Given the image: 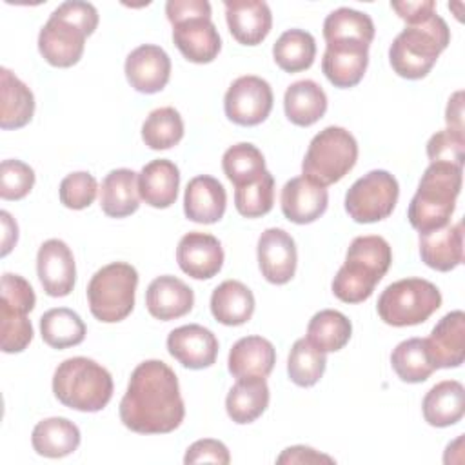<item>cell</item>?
<instances>
[{"label": "cell", "mask_w": 465, "mask_h": 465, "mask_svg": "<svg viewBox=\"0 0 465 465\" xmlns=\"http://www.w3.org/2000/svg\"><path fill=\"white\" fill-rule=\"evenodd\" d=\"M185 405L174 371L162 360H145L131 374L120 401L122 423L138 434H165L180 427Z\"/></svg>", "instance_id": "1"}, {"label": "cell", "mask_w": 465, "mask_h": 465, "mask_svg": "<svg viewBox=\"0 0 465 465\" xmlns=\"http://www.w3.org/2000/svg\"><path fill=\"white\" fill-rule=\"evenodd\" d=\"M98 25V11L89 2L60 4L38 35V51L54 67H71L84 54L85 38Z\"/></svg>", "instance_id": "2"}, {"label": "cell", "mask_w": 465, "mask_h": 465, "mask_svg": "<svg viewBox=\"0 0 465 465\" xmlns=\"http://www.w3.org/2000/svg\"><path fill=\"white\" fill-rule=\"evenodd\" d=\"M392 263V251L385 238L356 236L345 254V263L332 280V294L345 303H361L374 292Z\"/></svg>", "instance_id": "3"}, {"label": "cell", "mask_w": 465, "mask_h": 465, "mask_svg": "<svg viewBox=\"0 0 465 465\" xmlns=\"http://www.w3.org/2000/svg\"><path fill=\"white\" fill-rule=\"evenodd\" d=\"M450 42L447 22L436 13L425 22L407 25L389 47V62L394 73L407 80H420L430 73L438 56Z\"/></svg>", "instance_id": "4"}, {"label": "cell", "mask_w": 465, "mask_h": 465, "mask_svg": "<svg viewBox=\"0 0 465 465\" xmlns=\"http://www.w3.org/2000/svg\"><path fill=\"white\" fill-rule=\"evenodd\" d=\"M461 167L449 163H430L425 169L407 211L416 231L425 232L449 223L461 191Z\"/></svg>", "instance_id": "5"}, {"label": "cell", "mask_w": 465, "mask_h": 465, "mask_svg": "<svg viewBox=\"0 0 465 465\" xmlns=\"http://www.w3.org/2000/svg\"><path fill=\"white\" fill-rule=\"evenodd\" d=\"M56 400L80 412H98L113 398V378L105 367L85 356L64 360L53 374Z\"/></svg>", "instance_id": "6"}, {"label": "cell", "mask_w": 465, "mask_h": 465, "mask_svg": "<svg viewBox=\"0 0 465 465\" xmlns=\"http://www.w3.org/2000/svg\"><path fill=\"white\" fill-rule=\"evenodd\" d=\"M358 160L356 138L343 127L329 125L309 143L302 173L311 182L327 187L340 182Z\"/></svg>", "instance_id": "7"}, {"label": "cell", "mask_w": 465, "mask_h": 465, "mask_svg": "<svg viewBox=\"0 0 465 465\" xmlns=\"http://www.w3.org/2000/svg\"><path fill=\"white\" fill-rule=\"evenodd\" d=\"M138 272L131 263L113 262L98 269L87 285L91 314L104 323L125 320L134 307Z\"/></svg>", "instance_id": "8"}, {"label": "cell", "mask_w": 465, "mask_h": 465, "mask_svg": "<svg viewBox=\"0 0 465 465\" xmlns=\"http://www.w3.org/2000/svg\"><path fill=\"white\" fill-rule=\"evenodd\" d=\"M441 305L440 289L423 278H405L385 287L378 298L380 318L392 327L418 325Z\"/></svg>", "instance_id": "9"}, {"label": "cell", "mask_w": 465, "mask_h": 465, "mask_svg": "<svg viewBox=\"0 0 465 465\" xmlns=\"http://www.w3.org/2000/svg\"><path fill=\"white\" fill-rule=\"evenodd\" d=\"M398 196V180L389 171L374 169L349 187L345 211L358 223H374L392 214Z\"/></svg>", "instance_id": "10"}, {"label": "cell", "mask_w": 465, "mask_h": 465, "mask_svg": "<svg viewBox=\"0 0 465 465\" xmlns=\"http://www.w3.org/2000/svg\"><path fill=\"white\" fill-rule=\"evenodd\" d=\"M225 116L245 127L262 124L272 109V89L260 76L247 74L236 78L223 98Z\"/></svg>", "instance_id": "11"}, {"label": "cell", "mask_w": 465, "mask_h": 465, "mask_svg": "<svg viewBox=\"0 0 465 465\" xmlns=\"http://www.w3.org/2000/svg\"><path fill=\"white\" fill-rule=\"evenodd\" d=\"M367 64L369 44L360 40H334L327 42L322 71L334 87L349 89L361 82Z\"/></svg>", "instance_id": "12"}, {"label": "cell", "mask_w": 465, "mask_h": 465, "mask_svg": "<svg viewBox=\"0 0 465 465\" xmlns=\"http://www.w3.org/2000/svg\"><path fill=\"white\" fill-rule=\"evenodd\" d=\"M36 272L45 294L67 296L76 282V265L69 245L58 238L45 240L36 254Z\"/></svg>", "instance_id": "13"}, {"label": "cell", "mask_w": 465, "mask_h": 465, "mask_svg": "<svg viewBox=\"0 0 465 465\" xmlns=\"http://www.w3.org/2000/svg\"><path fill=\"white\" fill-rule=\"evenodd\" d=\"M258 265L262 276L274 285L291 282L296 272V243L292 236L278 227L265 229L258 238Z\"/></svg>", "instance_id": "14"}, {"label": "cell", "mask_w": 465, "mask_h": 465, "mask_svg": "<svg viewBox=\"0 0 465 465\" xmlns=\"http://www.w3.org/2000/svg\"><path fill=\"white\" fill-rule=\"evenodd\" d=\"M125 76L138 93L154 94L169 82L171 58L160 45H138L125 58Z\"/></svg>", "instance_id": "15"}, {"label": "cell", "mask_w": 465, "mask_h": 465, "mask_svg": "<svg viewBox=\"0 0 465 465\" xmlns=\"http://www.w3.org/2000/svg\"><path fill=\"white\" fill-rule=\"evenodd\" d=\"M169 354L187 369H207L216 361L218 340L213 331L189 323L176 327L167 336Z\"/></svg>", "instance_id": "16"}, {"label": "cell", "mask_w": 465, "mask_h": 465, "mask_svg": "<svg viewBox=\"0 0 465 465\" xmlns=\"http://www.w3.org/2000/svg\"><path fill=\"white\" fill-rule=\"evenodd\" d=\"M176 262L191 278L209 280L216 276L223 265V249L213 234L191 231L178 242Z\"/></svg>", "instance_id": "17"}, {"label": "cell", "mask_w": 465, "mask_h": 465, "mask_svg": "<svg viewBox=\"0 0 465 465\" xmlns=\"http://www.w3.org/2000/svg\"><path fill=\"white\" fill-rule=\"evenodd\" d=\"M427 354L434 369L460 367L465 360V314L463 311L447 312L425 338Z\"/></svg>", "instance_id": "18"}, {"label": "cell", "mask_w": 465, "mask_h": 465, "mask_svg": "<svg viewBox=\"0 0 465 465\" xmlns=\"http://www.w3.org/2000/svg\"><path fill=\"white\" fill-rule=\"evenodd\" d=\"M173 42L193 64H209L222 49V40L211 16H193L173 24Z\"/></svg>", "instance_id": "19"}, {"label": "cell", "mask_w": 465, "mask_h": 465, "mask_svg": "<svg viewBox=\"0 0 465 465\" xmlns=\"http://www.w3.org/2000/svg\"><path fill=\"white\" fill-rule=\"evenodd\" d=\"M225 18L231 35L242 45H258L272 27V15L263 0H225Z\"/></svg>", "instance_id": "20"}, {"label": "cell", "mask_w": 465, "mask_h": 465, "mask_svg": "<svg viewBox=\"0 0 465 465\" xmlns=\"http://www.w3.org/2000/svg\"><path fill=\"white\" fill-rule=\"evenodd\" d=\"M282 213L287 220L298 225L316 222L329 203L327 189L311 182L309 178L296 176L291 178L282 189Z\"/></svg>", "instance_id": "21"}, {"label": "cell", "mask_w": 465, "mask_h": 465, "mask_svg": "<svg viewBox=\"0 0 465 465\" xmlns=\"http://www.w3.org/2000/svg\"><path fill=\"white\" fill-rule=\"evenodd\" d=\"M145 305L151 316L162 322L185 316L194 305L193 289L176 276L154 278L145 291Z\"/></svg>", "instance_id": "22"}, {"label": "cell", "mask_w": 465, "mask_h": 465, "mask_svg": "<svg viewBox=\"0 0 465 465\" xmlns=\"http://www.w3.org/2000/svg\"><path fill=\"white\" fill-rule=\"evenodd\" d=\"M227 205V193L223 185L209 174H200L189 180L183 194V213L196 223H216Z\"/></svg>", "instance_id": "23"}, {"label": "cell", "mask_w": 465, "mask_h": 465, "mask_svg": "<svg viewBox=\"0 0 465 465\" xmlns=\"http://www.w3.org/2000/svg\"><path fill=\"white\" fill-rule=\"evenodd\" d=\"M420 256L434 271H452L463 262V223L420 232Z\"/></svg>", "instance_id": "24"}, {"label": "cell", "mask_w": 465, "mask_h": 465, "mask_svg": "<svg viewBox=\"0 0 465 465\" xmlns=\"http://www.w3.org/2000/svg\"><path fill=\"white\" fill-rule=\"evenodd\" d=\"M180 187L178 167L165 158L145 163L138 174L140 198L156 209H167L176 202Z\"/></svg>", "instance_id": "25"}, {"label": "cell", "mask_w": 465, "mask_h": 465, "mask_svg": "<svg viewBox=\"0 0 465 465\" xmlns=\"http://www.w3.org/2000/svg\"><path fill=\"white\" fill-rule=\"evenodd\" d=\"M276 363L274 345L262 336L240 338L229 351L227 367L234 378H267Z\"/></svg>", "instance_id": "26"}, {"label": "cell", "mask_w": 465, "mask_h": 465, "mask_svg": "<svg viewBox=\"0 0 465 465\" xmlns=\"http://www.w3.org/2000/svg\"><path fill=\"white\" fill-rule=\"evenodd\" d=\"M100 207L109 218H125L138 211V174L131 169H113L102 180Z\"/></svg>", "instance_id": "27"}, {"label": "cell", "mask_w": 465, "mask_h": 465, "mask_svg": "<svg viewBox=\"0 0 465 465\" xmlns=\"http://www.w3.org/2000/svg\"><path fill=\"white\" fill-rule=\"evenodd\" d=\"M423 418L432 427H450L465 414V389L456 380L436 383L423 398Z\"/></svg>", "instance_id": "28"}, {"label": "cell", "mask_w": 465, "mask_h": 465, "mask_svg": "<svg viewBox=\"0 0 465 465\" xmlns=\"http://www.w3.org/2000/svg\"><path fill=\"white\" fill-rule=\"evenodd\" d=\"M269 405V387L265 378L249 376L238 378L225 398V409L229 418L238 423H252L263 414Z\"/></svg>", "instance_id": "29"}, {"label": "cell", "mask_w": 465, "mask_h": 465, "mask_svg": "<svg viewBox=\"0 0 465 465\" xmlns=\"http://www.w3.org/2000/svg\"><path fill=\"white\" fill-rule=\"evenodd\" d=\"M211 312L223 325H243L254 312V296L242 282L225 280L211 294Z\"/></svg>", "instance_id": "30"}, {"label": "cell", "mask_w": 465, "mask_h": 465, "mask_svg": "<svg viewBox=\"0 0 465 465\" xmlns=\"http://www.w3.org/2000/svg\"><path fill=\"white\" fill-rule=\"evenodd\" d=\"M0 127L20 129L27 125L35 114V96L31 89L7 67L0 71Z\"/></svg>", "instance_id": "31"}, {"label": "cell", "mask_w": 465, "mask_h": 465, "mask_svg": "<svg viewBox=\"0 0 465 465\" xmlns=\"http://www.w3.org/2000/svg\"><path fill=\"white\" fill-rule=\"evenodd\" d=\"M283 109L294 125L309 127L325 114L327 94L314 80H298L287 87Z\"/></svg>", "instance_id": "32"}, {"label": "cell", "mask_w": 465, "mask_h": 465, "mask_svg": "<svg viewBox=\"0 0 465 465\" xmlns=\"http://www.w3.org/2000/svg\"><path fill=\"white\" fill-rule=\"evenodd\" d=\"M31 443L40 456L64 458L78 449L80 430L67 418H45L35 425Z\"/></svg>", "instance_id": "33"}, {"label": "cell", "mask_w": 465, "mask_h": 465, "mask_svg": "<svg viewBox=\"0 0 465 465\" xmlns=\"http://www.w3.org/2000/svg\"><path fill=\"white\" fill-rule=\"evenodd\" d=\"M352 334L351 320L340 311L323 309L316 312L307 325V340L322 352H336L343 349Z\"/></svg>", "instance_id": "34"}, {"label": "cell", "mask_w": 465, "mask_h": 465, "mask_svg": "<svg viewBox=\"0 0 465 465\" xmlns=\"http://www.w3.org/2000/svg\"><path fill=\"white\" fill-rule=\"evenodd\" d=\"M276 65L285 73H300L312 65L316 56L314 36L303 29H287L272 45Z\"/></svg>", "instance_id": "35"}, {"label": "cell", "mask_w": 465, "mask_h": 465, "mask_svg": "<svg viewBox=\"0 0 465 465\" xmlns=\"http://www.w3.org/2000/svg\"><path fill=\"white\" fill-rule=\"evenodd\" d=\"M40 334L49 347L67 349L84 341L85 323L74 311L67 307H56L42 314Z\"/></svg>", "instance_id": "36"}, {"label": "cell", "mask_w": 465, "mask_h": 465, "mask_svg": "<svg viewBox=\"0 0 465 465\" xmlns=\"http://www.w3.org/2000/svg\"><path fill=\"white\" fill-rule=\"evenodd\" d=\"M391 365L407 383H421L436 371L427 354L425 338H409L398 343L391 354Z\"/></svg>", "instance_id": "37"}, {"label": "cell", "mask_w": 465, "mask_h": 465, "mask_svg": "<svg viewBox=\"0 0 465 465\" xmlns=\"http://www.w3.org/2000/svg\"><path fill=\"white\" fill-rule=\"evenodd\" d=\"M323 38L325 42L360 40L371 45L374 38V22L367 13L340 7L327 15L323 22Z\"/></svg>", "instance_id": "38"}, {"label": "cell", "mask_w": 465, "mask_h": 465, "mask_svg": "<svg viewBox=\"0 0 465 465\" xmlns=\"http://www.w3.org/2000/svg\"><path fill=\"white\" fill-rule=\"evenodd\" d=\"M222 167L225 176L234 183V187L252 183L267 171L262 151L247 142L231 145L223 153Z\"/></svg>", "instance_id": "39"}, {"label": "cell", "mask_w": 465, "mask_h": 465, "mask_svg": "<svg viewBox=\"0 0 465 465\" xmlns=\"http://www.w3.org/2000/svg\"><path fill=\"white\" fill-rule=\"evenodd\" d=\"M183 138V120L174 107H158L149 113L142 125V140L149 149L174 147Z\"/></svg>", "instance_id": "40"}, {"label": "cell", "mask_w": 465, "mask_h": 465, "mask_svg": "<svg viewBox=\"0 0 465 465\" xmlns=\"http://www.w3.org/2000/svg\"><path fill=\"white\" fill-rule=\"evenodd\" d=\"M325 352L318 351L307 338H300L291 347L287 358V374L298 387H312L325 371Z\"/></svg>", "instance_id": "41"}, {"label": "cell", "mask_w": 465, "mask_h": 465, "mask_svg": "<svg viewBox=\"0 0 465 465\" xmlns=\"http://www.w3.org/2000/svg\"><path fill=\"white\" fill-rule=\"evenodd\" d=\"M274 203V178L265 171L258 180L240 185L234 191L236 211L245 218H258L267 214Z\"/></svg>", "instance_id": "42"}, {"label": "cell", "mask_w": 465, "mask_h": 465, "mask_svg": "<svg viewBox=\"0 0 465 465\" xmlns=\"http://www.w3.org/2000/svg\"><path fill=\"white\" fill-rule=\"evenodd\" d=\"M33 340V325L27 314L0 302V347L4 352H22Z\"/></svg>", "instance_id": "43"}, {"label": "cell", "mask_w": 465, "mask_h": 465, "mask_svg": "<svg viewBox=\"0 0 465 465\" xmlns=\"http://www.w3.org/2000/svg\"><path fill=\"white\" fill-rule=\"evenodd\" d=\"M35 185V171L22 160H2L0 163V196L2 200H22Z\"/></svg>", "instance_id": "44"}, {"label": "cell", "mask_w": 465, "mask_h": 465, "mask_svg": "<svg viewBox=\"0 0 465 465\" xmlns=\"http://www.w3.org/2000/svg\"><path fill=\"white\" fill-rule=\"evenodd\" d=\"M96 193H98L96 180L91 173H85V171L67 174L60 182V189H58L60 202L67 209H74V211L89 207L94 202Z\"/></svg>", "instance_id": "45"}, {"label": "cell", "mask_w": 465, "mask_h": 465, "mask_svg": "<svg viewBox=\"0 0 465 465\" xmlns=\"http://www.w3.org/2000/svg\"><path fill=\"white\" fill-rule=\"evenodd\" d=\"M465 133L443 129L434 133L427 142V156L430 163H449L463 167Z\"/></svg>", "instance_id": "46"}, {"label": "cell", "mask_w": 465, "mask_h": 465, "mask_svg": "<svg viewBox=\"0 0 465 465\" xmlns=\"http://www.w3.org/2000/svg\"><path fill=\"white\" fill-rule=\"evenodd\" d=\"M0 302H4L9 307L27 314L35 309L36 296H35V291H33V287L29 285V282L25 278H22L20 274L5 272L2 276V298H0Z\"/></svg>", "instance_id": "47"}, {"label": "cell", "mask_w": 465, "mask_h": 465, "mask_svg": "<svg viewBox=\"0 0 465 465\" xmlns=\"http://www.w3.org/2000/svg\"><path fill=\"white\" fill-rule=\"evenodd\" d=\"M231 461L227 447L218 441V440H198L194 441L183 458V463H218V465H227Z\"/></svg>", "instance_id": "48"}, {"label": "cell", "mask_w": 465, "mask_h": 465, "mask_svg": "<svg viewBox=\"0 0 465 465\" xmlns=\"http://www.w3.org/2000/svg\"><path fill=\"white\" fill-rule=\"evenodd\" d=\"M165 15L171 25L193 16H211V4L207 0H169Z\"/></svg>", "instance_id": "49"}, {"label": "cell", "mask_w": 465, "mask_h": 465, "mask_svg": "<svg viewBox=\"0 0 465 465\" xmlns=\"http://www.w3.org/2000/svg\"><path fill=\"white\" fill-rule=\"evenodd\" d=\"M391 7L398 13L407 25H414L430 18L436 11L434 0H416V2H391Z\"/></svg>", "instance_id": "50"}, {"label": "cell", "mask_w": 465, "mask_h": 465, "mask_svg": "<svg viewBox=\"0 0 465 465\" xmlns=\"http://www.w3.org/2000/svg\"><path fill=\"white\" fill-rule=\"evenodd\" d=\"M278 463H320V461H325V463H334V460L327 454H320L316 452L314 449L311 447H303V445H294V447H289L285 449L278 460Z\"/></svg>", "instance_id": "51"}, {"label": "cell", "mask_w": 465, "mask_h": 465, "mask_svg": "<svg viewBox=\"0 0 465 465\" xmlns=\"http://www.w3.org/2000/svg\"><path fill=\"white\" fill-rule=\"evenodd\" d=\"M447 129L463 133V93L458 91L449 98L447 111H445Z\"/></svg>", "instance_id": "52"}, {"label": "cell", "mask_w": 465, "mask_h": 465, "mask_svg": "<svg viewBox=\"0 0 465 465\" xmlns=\"http://www.w3.org/2000/svg\"><path fill=\"white\" fill-rule=\"evenodd\" d=\"M0 218H2V231H4L2 232V251H0V254L7 256L9 251L13 249V245L18 240V227H16V222L11 218V214L7 211H2Z\"/></svg>", "instance_id": "53"}]
</instances>
